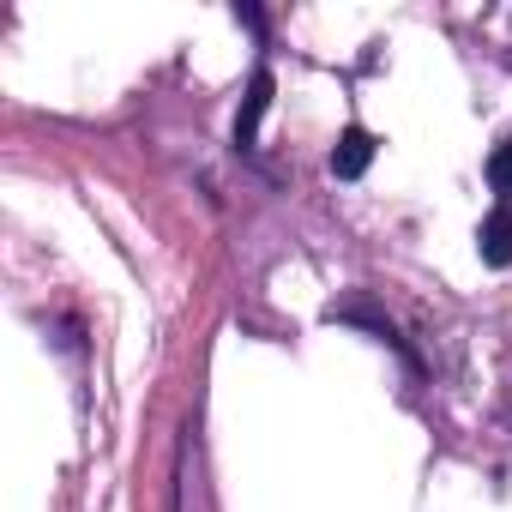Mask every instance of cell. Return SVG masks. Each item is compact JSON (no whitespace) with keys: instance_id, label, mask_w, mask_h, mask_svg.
I'll list each match as a JSON object with an SVG mask.
<instances>
[{"instance_id":"1","label":"cell","mask_w":512,"mask_h":512,"mask_svg":"<svg viewBox=\"0 0 512 512\" xmlns=\"http://www.w3.org/2000/svg\"><path fill=\"white\" fill-rule=\"evenodd\" d=\"M368 163H374V133L368 127H344V139L332 145V175L356 181V175H368Z\"/></svg>"},{"instance_id":"2","label":"cell","mask_w":512,"mask_h":512,"mask_svg":"<svg viewBox=\"0 0 512 512\" xmlns=\"http://www.w3.org/2000/svg\"><path fill=\"white\" fill-rule=\"evenodd\" d=\"M266 109H272V73H253L247 103H241V115H235V145H241V151H253V133H260Z\"/></svg>"},{"instance_id":"3","label":"cell","mask_w":512,"mask_h":512,"mask_svg":"<svg viewBox=\"0 0 512 512\" xmlns=\"http://www.w3.org/2000/svg\"><path fill=\"white\" fill-rule=\"evenodd\" d=\"M476 247H482V260H488V266H512V211H506V205L482 217Z\"/></svg>"},{"instance_id":"4","label":"cell","mask_w":512,"mask_h":512,"mask_svg":"<svg viewBox=\"0 0 512 512\" xmlns=\"http://www.w3.org/2000/svg\"><path fill=\"white\" fill-rule=\"evenodd\" d=\"M488 181H494L500 193H512V139H506V145L488 157Z\"/></svg>"}]
</instances>
